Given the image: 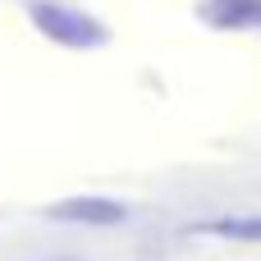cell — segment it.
I'll list each match as a JSON object with an SVG mask.
<instances>
[{
	"label": "cell",
	"instance_id": "6da1fadb",
	"mask_svg": "<svg viewBox=\"0 0 261 261\" xmlns=\"http://www.w3.org/2000/svg\"><path fill=\"white\" fill-rule=\"evenodd\" d=\"M32 23H37L41 37H50L60 46H73V50H92V46L110 41L106 23H96L92 14H83L73 5H60V0H32Z\"/></svg>",
	"mask_w": 261,
	"mask_h": 261
},
{
	"label": "cell",
	"instance_id": "7a4b0ae2",
	"mask_svg": "<svg viewBox=\"0 0 261 261\" xmlns=\"http://www.w3.org/2000/svg\"><path fill=\"white\" fill-rule=\"evenodd\" d=\"M50 220H69V225H124L128 206L110 202V197H64L46 211Z\"/></svg>",
	"mask_w": 261,
	"mask_h": 261
},
{
	"label": "cell",
	"instance_id": "3957f363",
	"mask_svg": "<svg viewBox=\"0 0 261 261\" xmlns=\"http://www.w3.org/2000/svg\"><path fill=\"white\" fill-rule=\"evenodd\" d=\"M202 23L220 28V32H248L261 28V0H202Z\"/></svg>",
	"mask_w": 261,
	"mask_h": 261
},
{
	"label": "cell",
	"instance_id": "277c9868",
	"mask_svg": "<svg viewBox=\"0 0 261 261\" xmlns=\"http://www.w3.org/2000/svg\"><path fill=\"white\" fill-rule=\"evenodd\" d=\"M202 234L234 239V243H261V216H229V220H211V225H202Z\"/></svg>",
	"mask_w": 261,
	"mask_h": 261
}]
</instances>
